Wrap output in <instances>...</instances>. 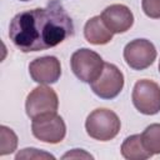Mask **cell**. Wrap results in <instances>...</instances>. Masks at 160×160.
Instances as JSON below:
<instances>
[{"instance_id":"6da1fadb","label":"cell","mask_w":160,"mask_h":160,"mask_svg":"<svg viewBox=\"0 0 160 160\" xmlns=\"http://www.w3.org/2000/svg\"><path fill=\"white\" fill-rule=\"evenodd\" d=\"M72 34V20L60 0H50L46 8L21 11L9 25V38L22 52L54 48Z\"/></svg>"},{"instance_id":"7a4b0ae2","label":"cell","mask_w":160,"mask_h":160,"mask_svg":"<svg viewBox=\"0 0 160 160\" xmlns=\"http://www.w3.org/2000/svg\"><path fill=\"white\" fill-rule=\"evenodd\" d=\"M118 115L109 109H96L86 119L85 129L90 138L100 141L114 139L120 130Z\"/></svg>"},{"instance_id":"3957f363","label":"cell","mask_w":160,"mask_h":160,"mask_svg":"<svg viewBox=\"0 0 160 160\" xmlns=\"http://www.w3.org/2000/svg\"><path fill=\"white\" fill-rule=\"evenodd\" d=\"M70 64L75 76L79 80L91 84L102 72L105 62L95 51L90 49H80L71 55Z\"/></svg>"},{"instance_id":"277c9868","label":"cell","mask_w":160,"mask_h":160,"mask_svg":"<svg viewBox=\"0 0 160 160\" xmlns=\"http://www.w3.org/2000/svg\"><path fill=\"white\" fill-rule=\"evenodd\" d=\"M32 135L48 144L60 142L66 134V126L61 116L56 112H48L32 119Z\"/></svg>"},{"instance_id":"5b68a950","label":"cell","mask_w":160,"mask_h":160,"mask_svg":"<svg viewBox=\"0 0 160 160\" xmlns=\"http://www.w3.org/2000/svg\"><path fill=\"white\" fill-rule=\"evenodd\" d=\"M132 104L145 115H155L160 111V86L148 79L136 81L132 89Z\"/></svg>"},{"instance_id":"8992f818","label":"cell","mask_w":160,"mask_h":160,"mask_svg":"<svg viewBox=\"0 0 160 160\" xmlns=\"http://www.w3.org/2000/svg\"><path fill=\"white\" fill-rule=\"evenodd\" d=\"M91 90L101 99H114L116 98L124 86L122 72L112 64L105 62L102 72L91 84Z\"/></svg>"},{"instance_id":"52a82bcc","label":"cell","mask_w":160,"mask_h":160,"mask_svg":"<svg viewBox=\"0 0 160 160\" xmlns=\"http://www.w3.org/2000/svg\"><path fill=\"white\" fill-rule=\"evenodd\" d=\"M59 106V100L56 92L45 85L35 88L26 98V114L29 118L34 119L39 115L48 112H56Z\"/></svg>"},{"instance_id":"ba28073f","label":"cell","mask_w":160,"mask_h":160,"mask_svg":"<svg viewBox=\"0 0 160 160\" xmlns=\"http://www.w3.org/2000/svg\"><path fill=\"white\" fill-rule=\"evenodd\" d=\"M124 59L134 70H144L149 68L156 59V49L146 39H135L126 44L124 49Z\"/></svg>"},{"instance_id":"9c48e42d","label":"cell","mask_w":160,"mask_h":160,"mask_svg":"<svg viewBox=\"0 0 160 160\" xmlns=\"http://www.w3.org/2000/svg\"><path fill=\"white\" fill-rule=\"evenodd\" d=\"M30 76L35 82L46 85L54 84L61 75L60 61L55 56H42L32 60L29 65Z\"/></svg>"},{"instance_id":"30bf717a","label":"cell","mask_w":160,"mask_h":160,"mask_svg":"<svg viewBox=\"0 0 160 160\" xmlns=\"http://www.w3.org/2000/svg\"><path fill=\"white\" fill-rule=\"evenodd\" d=\"M104 24L112 34H120L128 31L134 24V15L130 9L121 4H114L108 6L101 12Z\"/></svg>"},{"instance_id":"8fae6325","label":"cell","mask_w":160,"mask_h":160,"mask_svg":"<svg viewBox=\"0 0 160 160\" xmlns=\"http://www.w3.org/2000/svg\"><path fill=\"white\" fill-rule=\"evenodd\" d=\"M84 35L90 44L104 45L112 39V32L104 24L101 16H94L86 21L84 28Z\"/></svg>"},{"instance_id":"7c38bea8","label":"cell","mask_w":160,"mask_h":160,"mask_svg":"<svg viewBox=\"0 0 160 160\" xmlns=\"http://www.w3.org/2000/svg\"><path fill=\"white\" fill-rule=\"evenodd\" d=\"M121 155L129 160H145L152 156L142 145L140 135H131L121 145Z\"/></svg>"},{"instance_id":"4fadbf2b","label":"cell","mask_w":160,"mask_h":160,"mask_svg":"<svg viewBox=\"0 0 160 160\" xmlns=\"http://www.w3.org/2000/svg\"><path fill=\"white\" fill-rule=\"evenodd\" d=\"M144 148L151 154H160V124L149 125L140 135Z\"/></svg>"},{"instance_id":"5bb4252c","label":"cell","mask_w":160,"mask_h":160,"mask_svg":"<svg viewBox=\"0 0 160 160\" xmlns=\"http://www.w3.org/2000/svg\"><path fill=\"white\" fill-rule=\"evenodd\" d=\"M18 146V138L15 132L6 128V126H0V155H8L15 151Z\"/></svg>"},{"instance_id":"9a60e30c","label":"cell","mask_w":160,"mask_h":160,"mask_svg":"<svg viewBox=\"0 0 160 160\" xmlns=\"http://www.w3.org/2000/svg\"><path fill=\"white\" fill-rule=\"evenodd\" d=\"M15 159L19 160V159H55V158L51 154H48V152H44V151L31 148V149H24L20 152H18Z\"/></svg>"},{"instance_id":"2e32d148","label":"cell","mask_w":160,"mask_h":160,"mask_svg":"<svg viewBox=\"0 0 160 160\" xmlns=\"http://www.w3.org/2000/svg\"><path fill=\"white\" fill-rule=\"evenodd\" d=\"M141 6L149 18L160 19V0H142Z\"/></svg>"},{"instance_id":"e0dca14e","label":"cell","mask_w":160,"mask_h":160,"mask_svg":"<svg viewBox=\"0 0 160 160\" xmlns=\"http://www.w3.org/2000/svg\"><path fill=\"white\" fill-rule=\"evenodd\" d=\"M79 159V158H84V159H92V156L90 155V154H88V152H85L84 150H79V149H74L72 151H69V152H66L64 156H62V159Z\"/></svg>"},{"instance_id":"ac0fdd59","label":"cell","mask_w":160,"mask_h":160,"mask_svg":"<svg viewBox=\"0 0 160 160\" xmlns=\"http://www.w3.org/2000/svg\"><path fill=\"white\" fill-rule=\"evenodd\" d=\"M159 71H160V64H159Z\"/></svg>"},{"instance_id":"d6986e66","label":"cell","mask_w":160,"mask_h":160,"mask_svg":"<svg viewBox=\"0 0 160 160\" xmlns=\"http://www.w3.org/2000/svg\"><path fill=\"white\" fill-rule=\"evenodd\" d=\"M20 1H28V0H20Z\"/></svg>"}]
</instances>
